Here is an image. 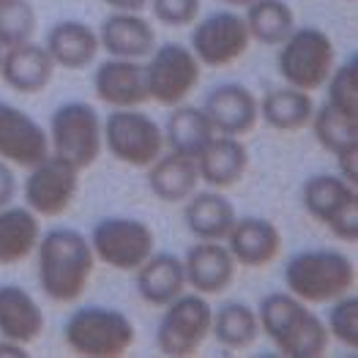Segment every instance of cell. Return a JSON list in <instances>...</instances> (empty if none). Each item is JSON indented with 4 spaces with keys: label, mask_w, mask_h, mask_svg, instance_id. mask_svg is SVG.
Returning a JSON list of instances; mask_svg holds the SVG:
<instances>
[{
    "label": "cell",
    "mask_w": 358,
    "mask_h": 358,
    "mask_svg": "<svg viewBox=\"0 0 358 358\" xmlns=\"http://www.w3.org/2000/svg\"><path fill=\"white\" fill-rule=\"evenodd\" d=\"M38 255V287L55 303H71L88 287L96 255L90 241L71 227H55L36 243Z\"/></svg>",
    "instance_id": "1"
},
{
    "label": "cell",
    "mask_w": 358,
    "mask_h": 358,
    "mask_svg": "<svg viewBox=\"0 0 358 358\" xmlns=\"http://www.w3.org/2000/svg\"><path fill=\"white\" fill-rule=\"evenodd\" d=\"M260 331L287 358H320L329 350L331 334L309 303L290 293H268L257 306Z\"/></svg>",
    "instance_id": "2"
},
{
    "label": "cell",
    "mask_w": 358,
    "mask_h": 358,
    "mask_svg": "<svg viewBox=\"0 0 358 358\" xmlns=\"http://www.w3.org/2000/svg\"><path fill=\"white\" fill-rule=\"evenodd\" d=\"M353 285L356 266L336 249H306L285 266V287L303 303H331L350 293Z\"/></svg>",
    "instance_id": "3"
},
{
    "label": "cell",
    "mask_w": 358,
    "mask_h": 358,
    "mask_svg": "<svg viewBox=\"0 0 358 358\" xmlns=\"http://www.w3.org/2000/svg\"><path fill=\"white\" fill-rule=\"evenodd\" d=\"M66 345L83 358H120L137 339L134 323L113 306H80L63 326Z\"/></svg>",
    "instance_id": "4"
},
{
    "label": "cell",
    "mask_w": 358,
    "mask_h": 358,
    "mask_svg": "<svg viewBox=\"0 0 358 358\" xmlns=\"http://www.w3.org/2000/svg\"><path fill=\"white\" fill-rule=\"evenodd\" d=\"M279 74L287 85L301 90H320L336 66V50L326 30L293 28L279 44Z\"/></svg>",
    "instance_id": "5"
},
{
    "label": "cell",
    "mask_w": 358,
    "mask_h": 358,
    "mask_svg": "<svg viewBox=\"0 0 358 358\" xmlns=\"http://www.w3.org/2000/svg\"><path fill=\"white\" fill-rule=\"evenodd\" d=\"M50 153L71 162L80 173L101 156V118L85 101H66L50 118Z\"/></svg>",
    "instance_id": "6"
},
{
    "label": "cell",
    "mask_w": 358,
    "mask_h": 358,
    "mask_svg": "<svg viewBox=\"0 0 358 358\" xmlns=\"http://www.w3.org/2000/svg\"><path fill=\"white\" fill-rule=\"evenodd\" d=\"M101 143L123 164L148 167L164 150V131L137 107H120L101 123Z\"/></svg>",
    "instance_id": "7"
},
{
    "label": "cell",
    "mask_w": 358,
    "mask_h": 358,
    "mask_svg": "<svg viewBox=\"0 0 358 358\" xmlns=\"http://www.w3.org/2000/svg\"><path fill=\"white\" fill-rule=\"evenodd\" d=\"M301 200L309 216H315L339 241H358V192L342 176H312L301 186Z\"/></svg>",
    "instance_id": "8"
},
{
    "label": "cell",
    "mask_w": 358,
    "mask_h": 358,
    "mask_svg": "<svg viewBox=\"0 0 358 358\" xmlns=\"http://www.w3.org/2000/svg\"><path fill=\"white\" fill-rule=\"evenodd\" d=\"M90 249L96 260L115 271L140 268L156 249V236L148 222L131 216H107L96 222L90 233Z\"/></svg>",
    "instance_id": "9"
},
{
    "label": "cell",
    "mask_w": 358,
    "mask_h": 358,
    "mask_svg": "<svg viewBox=\"0 0 358 358\" xmlns=\"http://www.w3.org/2000/svg\"><path fill=\"white\" fill-rule=\"evenodd\" d=\"M213 309L200 293H180L164 306V315L156 326V348L167 358L194 356L210 336Z\"/></svg>",
    "instance_id": "10"
},
{
    "label": "cell",
    "mask_w": 358,
    "mask_h": 358,
    "mask_svg": "<svg viewBox=\"0 0 358 358\" xmlns=\"http://www.w3.org/2000/svg\"><path fill=\"white\" fill-rule=\"evenodd\" d=\"M200 77H203L200 60L194 58L189 47L176 41L153 47L145 63L148 99L162 107H176L180 101H186L200 85Z\"/></svg>",
    "instance_id": "11"
},
{
    "label": "cell",
    "mask_w": 358,
    "mask_h": 358,
    "mask_svg": "<svg viewBox=\"0 0 358 358\" xmlns=\"http://www.w3.org/2000/svg\"><path fill=\"white\" fill-rule=\"evenodd\" d=\"M80 189V170L58 153H47L25 178V206L36 216H63Z\"/></svg>",
    "instance_id": "12"
},
{
    "label": "cell",
    "mask_w": 358,
    "mask_h": 358,
    "mask_svg": "<svg viewBox=\"0 0 358 358\" xmlns=\"http://www.w3.org/2000/svg\"><path fill=\"white\" fill-rule=\"evenodd\" d=\"M249 44H252V36L246 28V20L233 8H224V11H213L206 20L194 22L189 50L200 60V66L222 69L243 58Z\"/></svg>",
    "instance_id": "13"
},
{
    "label": "cell",
    "mask_w": 358,
    "mask_h": 358,
    "mask_svg": "<svg viewBox=\"0 0 358 358\" xmlns=\"http://www.w3.org/2000/svg\"><path fill=\"white\" fill-rule=\"evenodd\" d=\"M50 153V137L25 110L0 101V159L17 167H33Z\"/></svg>",
    "instance_id": "14"
},
{
    "label": "cell",
    "mask_w": 358,
    "mask_h": 358,
    "mask_svg": "<svg viewBox=\"0 0 358 358\" xmlns=\"http://www.w3.org/2000/svg\"><path fill=\"white\" fill-rule=\"evenodd\" d=\"M203 113L208 115L216 134L243 137L257 126L260 104H257L255 93L249 88H243L238 83H224V85H216L208 93V99L203 104Z\"/></svg>",
    "instance_id": "15"
},
{
    "label": "cell",
    "mask_w": 358,
    "mask_h": 358,
    "mask_svg": "<svg viewBox=\"0 0 358 358\" xmlns=\"http://www.w3.org/2000/svg\"><path fill=\"white\" fill-rule=\"evenodd\" d=\"M93 90L113 110L143 107L145 101H150L148 85H145V66L131 58L110 55V60L99 63V69L93 74Z\"/></svg>",
    "instance_id": "16"
},
{
    "label": "cell",
    "mask_w": 358,
    "mask_h": 358,
    "mask_svg": "<svg viewBox=\"0 0 358 358\" xmlns=\"http://www.w3.org/2000/svg\"><path fill=\"white\" fill-rule=\"evenodd\" d=\"M52 74H55V60L50 58L44 44H36L33 38L3 50L0 77L17 93H25V96L41 93L52 83Z\"/></svg>",
    "instance_id": "17"
},
{
    "label": "cell",
    "mask_w": 358,
    "mask_h": 358,
    "mask_svg": "<svg viewBox=\"0 0 358 358\" xmlns=\"http://www.w3.org/2000/svg\"><path fill=\"white\" fill-rule=\"evenodd\" d=\"M238 263L233 260L230 249L222 241H200L194 243L183 257L186 285L194 287L200 296H216L230 287L236 279Z\"/></svg>",
    "instance_id": "18"
},
{
    "label": "cell",
    "mask_w": 358,
    "mask_h": 358,
    "mask_svg": "<svg viewBox=\"0 0 358 358\" xmlns=\"http://www.w3.org/2000/svg\"><path fill=\"white\" fill-rule=\"evenodd\" d=\"M227 249L233 260L243 268H266L282 252L279 227L263 216H243L236 219L227 233Z\"/></svg>",
    "instance_id": "19"
},
{
    "label": "cell",
    "mask_w": 358,
    "mask_h": 358,
    "mask_svg": "<svg viewBox=\"0 0 358 358\" xmlns=\"http://www.w3.org/2000/svg\"><path fill=\"white\" fill-rule=\"evenodd\" d=\"M99 44L113 58H148L156 47V33L140 11H115L107 17L99 30Z\"/></svg>",
    "instance_id": "20"
},
{
    "label": "cell",
    "mask_w": 358,
    "mask_h": 358,
    "mask_svg": "<svg viewBox=\"0 0 358 358\" xmlns=\"http://www.w3.org/2000/svg\"><path fill=\"white\" fill-rule=\"evenodd\" d=\"M246 167H249V150L241 143V137L230 134H213V140L197 156L200 180L222 192L236 186L243 178Z\"/></svg>",
    "instance_id": "21"
},
{
    "label": "cell",
    "mask_w": 358,
    "mask_h": 358,
    "mask_svg": "<svg viewBox=\"0 0 358 358\" xmlns=\"http://www.w3.org/2000/svg\"><path fill=\"white\" fill-rule=\"evenodd\" d=\"M183 208V219L189 233L197 241H224L233 222L238 219L236 206L222 194V189H208V192H192Z\"/></svg>",
    "instance_id": "22"
},
{
    "label": "cell",
    "mask_w": 358,
    "mask_h": 358,
    "mask_svg": "<svg viewBox=\"0 0 358 358\" xmlns=\"http://www.w3.org/2000/svg\"><path fill=\"white\" fill-rule=\"evenodd\" d=\"M134 285L140 299L150 306H167L186 290L183 260L170 252H153L148 260L134 271Z\"/></svg>",
    "instance_id": "23"
},
{
    "label": "cell",
    "mask_w": 358,
    "mask_h": 358,
    "mask_svg": "<svg viewBox=\"0 0 358 358\" xmlns=\"http://www.w3.org/2000/svg\"><path fill=\"white\" fill-rule=\"evenodd\" d=\"M44 331V312L38 301L20 285H0V336L30 345Z\"/></svg>",
    "instance_id": "24"
},
{
    "label": "cell",
    "mask_w": 358,
    "mask_h": 358,
    "mask_svg": "<svg viewBox=\"0 0 358 358\" xmlns=\"http://www.w3.org/2000/svg\"><path fill=\"white\" fill-rule=\"evenodd\" d=\"M47 52L50 58L55 60V66L60 69H69V71H80V69H88L96 52L101 50L99 44V33L80 22V20H63L55 22L50 33H47Z\"/></svg>",
    "instance_id": "25"
},
{
    "label": "cell",
    "mask_w": 358,
    "mask_h": 358,
    "mask_svg": "<svg viewBox=\"0 0 358 358\" xmlns=\"http://www.w3.org/2000/svg\"><path fill=\"white\" fill-rule=\"evenodd\" d=\"M200 186L197 159L170 150L148 164V189L162 203H183Z\"/></svg>",
    "instance_id": "26"
},
{
    "label": "cell",
    "mask_w": 358,
    "mask_h": 358,
    "mask_svg": "<svg viewBox=\"0 0 358 358\" xmlns=\"http://www.w3.org/2000/svg\"><path fill=\"white\" fill-rule=\"evenodd\" d=\"M41 238L38 216L28 206L0 208V266H17L36 252Z\"/></svg>",
    "instance_id": "27"
},
{
    "label": "cell",
    "mask_w": 358,
    "mask_h": 358,
    "mask_svg": "<svg viewBox=\"0 0 358 358\" xmlns=\"http://www.w3.org/2000/svg\"><path fill=\"white\" fill-rule=\"evenodd\" d=\"M164 145L176 153L192 156L197 159L203 148L213 140V126H210L208 115L203 113V107H189V104H176L173 113L167 115L164 123Z\"/></svg>",
    "instance_id": "28"
},
{
    "label": "cell",
    "mask_w": 358,
    "mask_h": 358,
    "mask_svg": "<svg viewBox=\"0 0 358 358\" xmlns=\"http://www.w3.org/2000/svg\"><path fill=\"white\" fill-rule=\"evenodd\" d=\"M260 104V118L268 123L271 129L276 131H301L312 123V115H315V99L309 90L301 88H276L268 90L263 96Z\"/></svg>",
    "instance_id": "29"
},
{
    "label": "cell",
    "mask_w": 358,
    "mask_h": 358,
    "mask_svg": "<svg viewBox=\"0 0 358 358\" xmlns=\"http://www.w3.org/2000/svg\"><path fill=\"white\" fill-rule=\"evenodd\" d=\"M210 334L216 336V342L227 350H246L255 345V339L263 334L257 312L249 303L230 301L224 306H219L210 317Z\"/></svg>",
    "instance_id": "30"
},
{
    "label": "cell",
    "mask_w": 358,
    "mask_h": 358,
    "mask_svg": "<svg viewBox=\"0 0 358 358\" xmlns=\"http://www.w3.org/2000/svg\"><path fill=\"white\" fill-rule=\"evenodd\" d=\"M243 20L249 36L268 47H279L296 28V14L285 0H255L246 6Z\"/></svg>",
    "instance_id": "31"
},
{
    "label": "cell",
    "mask_w": 358,
    "mask_h": 358,
    "mask_svg": "<svg viewBox=\"0 0 358 358\" xmlns=\"http://www.w3.org/2000/svg\"><path fill=\"white\" fill-rule=\"evenodd\" d=\"M309 126H312L317 143L334 156L358 145V120L342 115L339 110L331 107L329 101L323 107H315V115H312Z\"/></svg>",
    "instance_id": "32"
},
{
    "label": "cell",
    "mask_w": 358,
    "mask_h": 358,
    "mask_svg": "<svg viewBox=\"0 0 358 358\" xmlns=\"http://www.w3.org/2000/svg\"><path fill=\"white\" fill-rule=\"evenodd\" d=\"M36 8L30 0H0V47L30 41L36 33Z\"/></svg>",
    "instance_id": "33"
},
{
    "label": "cell",
    "mask_w": 358,
    "mask_h": 358,
    "mask_svg": "<svg viewBox=\"0 0 358 358\" xmlns=\"http://www.w3.org/2000/svg\"><path fill=\"white\" fill-rule=\"evenodd\" d=\"M329 85V104L342 115L358 120V55L348 58L342 66H334Z\"/></svg>",
    "instance_id": "34"
},
{
    "label": "cell",
    "mask_w": 358,
    "mask_h": 358,
    "mask_svg": "<svg viewBox=\"0 0 358 358\" xmlns=\"http://www.w3.org/2000/svg\"><path fill=\"white\" fill-rule=\"evenodd\" d=\"M326 329L334 339H339L345 348H350L353 353L358 350V296L345 293L336 301H331L329 323Z\"/></svg>",
    "instance_id": "35"
},
{
    "label": "cell",
    "mask_w": 358,
    "mask_h": 358,
    "mask_svg": "<svg viewBox=\"0 0 358 358\" xmlns=\"http://www.w3.org/2000/svg\"><path fill=\"white\" fill-rule=\"evenodd\" d=\"M156 22L167 28H186L194 25L200 17V0H148Z\"/></svg>",
    "instance_id": "36"
},
{
    "label": "cell",
    "mask_w": 358,
    "mask_h": 358,
    "mask_svg": "<svg viewBox=\"0 0 358 358\" xmlns=\"http://www.w3.org/2000/svg\"><path fill=\"white\" fill-rule=\"evenodd\" d=\"M17 197V176L8 167V162L0 159V208L11 206V200Z\"/></svg>",
    "instance_id": "37"
},
{
    "label": "cell",
    "mask_w": 358,
    "mask_h": 358,
    "mask_svg": "<svg viewBox=\"0 0 358 358\" xmlns=\"http://www.w3.org/2000/svg\"><path fill=\"white\" fill-rule=\"evenodd\" d=\"M336 162H339V173L348 183L358 186V145L356 148H348L342 153H336Z\"/></svg>",
    "instance_id": "38"
},
{
    "label": "cell",
    "mask_w": 358,
    "mask_h": 358,
    "mask_svg": "<svg viewBox=\"0 0 358 358\" xmlns=\"http://www.w3.org/2000/svg\"><path fill=\"white\" fill-rule=\"evenodd\" d=\"M104 3L115 11H143L148 6V0H104Z\"/></svg>",
    "instance_id": "39"
},
{
    "label": "cell",
    "mask_w": 358,
    "mask_h": 358,
    "mask_svg": "<svg viewBox=\"0 0 358 358\" xmlns=\"http://www.w3.org/2000/svg\"><path fill=\"white\" fill-rule=\"evenodd\" d=\"M11 356H17V358L28 356V353H25V345L11 342V339H0V358H11Z\"/></svg>",
    "instance_id": "40"
},
{
    "label": "cell",
    "mask_w": 358,
    "mask_h": 358,
    "mask_svg": "<svg viewBox=\"0 0 358 358\" xmlns=\"http://www.w3.org/2000/svg\"><path fill=\"white\" fill-rule=\"evenodd\" d=\"M224 6H230V8H246L249 3H255V0H222Z\"/></svg>",
    "instance_id": "41"
},
{
    "label": "cell",
    "mask_w": 358,
    "mask_h": 358,
    "mask_svg": "<svg viewBox=\"0 0 358 358\" xmlns=\"http://www.w3.org/2000/svg\"><path fill=\"white\" fill-rule=\"evenodd\" d=\"M0 58H3V47H0Z\"/></svg>",
    "instance_id": "42"
}]
</instances>
